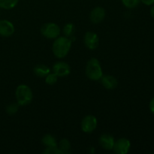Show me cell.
I'll return each mask as SVG.
<instances>
[{
	"label": "cell",
	"instance_id": "obj_19",
	"mask_svg": "<svg viewBox=\"0 0 154 154\" xmlns=\"http://www.w3.org/2000/svg\"><path fill=\"white\" fill-rule=\"evenodd\" d=\"M58 78L59 77L57 76L54 72H53V73H51V72H50V73L45 77V82H46V84H48V85H54V84H55L57 82Z\"/></svg>",
	"mask_w": 154,
	"mask_h": 154
},
{
	"label": "cell",
	"instance_id": "obj_1",
	"mask_svg": "<svg viewBox=\"0 0 154 154\" xmlns=\"http://www.w3.org/2000/svg\"><path fill=\"white\" fill-rule=\"evenodd\" d=\"M72 42L66 36H59L54 39L52 45L53 54L57 58L63 59L68 55L72 48Z\"/></svg>",
	"mask_w": 154,
	"mask_h": 154
},
{
	"label": "cell",
	"instance_id": "obj_5",
	"mask_svg": "<svg viewBox=\"0 0 154 154\" xmlns=\"http://www.w3.org/2000/svg\"><path fill=\"white\" fill-rule=\"evenodd\" d=\"M97 125V119L95 116L87 115L81 121V130L85 133H91L96 130Z\"/></svg>",
	"mask_w": 154,
	"mask_h": 154
},
{
	"label": "cell",
	"instance_id": "obj_12",
	"mask_svg": "<svg viewBox=\"0 0 154 154\" xmlns=\"http://www.w3.org/2000/svg\"><path fill=\"white\" fill-rule=\"evenodd\" d=\"M101 82L103 87L107 90H114L118 86V81L117 78L110 75H103L101 78Z\"/></svg>",
	"mask_w": 154,
	"mask_h": 154
},
{
	"label": "cell",
	"instance_id": "obj_18",
	"mask_svg": "<svg viewBox=\"0 0 154 154\" xmlns=\"http://www.w3.org/2000/svg\"><path fill=\"white\" fill-rule=\"evenodd\" d=\"M122 4L126 8L132 9L136 8L141 2V0H121Z\"/></svg>",
	"mask_w": 154,
	"mask_h": 154
},
{
	"label": "cell",
	"instance_id": "obj_4",
	"mask_svg": "<svg viewBox=\"0 0 154 154\" xmlns=\"http://www.w3.org/2000/svg\"><path fill=\"white\" fill-rule=\"evenodd\" d=\"M61 29L58 24L55 23H47L41 28V33L48 39H55L60 35Z\"/></svg>",
	"mask_w": 154,
	"mask_h": 154
},
{
	"label": "cell",
	"instance_id": "obj_23",
	"mask_svg": "<svg viewBox=\"0 0 154 154\" xmlns=\"http://www.w3.org/2000/svg\"><path fill=\"white\" fill-rule=\"evenodd\" d=\"M149 107H150V110L152 112V114H154V97L151 99V101H150Z\"/></svg>",
	"mask_w": 154,
	"mask_h": 154
},
{
	"label": "cell",
	"instance_id": "obj_24",
	"mask_svg": "<svg viewBox=\"0 0 154 154\" xmlns=\"http://www.w3.org/2000/svg\"><path fill=\"white\" fill-rule=\"evenodd\" d=\"M150 16H151L152 17H153L154 19V5L152 6V8H150Z\"/></svg>",
	"mask_w": 154,
	"mask_h": 154
},
{
	"label": "cell",
	"instance_id": "obj_16",
	"mask_svg": "<svg viewBox=\"0 0 154 154\" xmlns=\"http://www.w3.org/2000/svg\"><path fill=\"white\" fill-rule=\"evenodd\" d=\"M63 32L64 34V36L67 38H72L74 36V34L75 32V26L72 23H68L63 26Z\"/></svg>",
	"mask_w": 154,
	"mask_h": 154
},
{
	"label": "cell",
	"instance_id": "obj_15",
	"mask_svg": "<svg viewBox=\"0 0 154 154\" xmlns=\"http://www.w3.org/2000/svg\"><path fill=\"white\" fill-rule=\"evenodd\" d=\"M59 150H60V154H66L69 153L71 150V144L70 141L66 138H63L59 142L57 145Z\"/></svg>",
	"mask_w": 154,
	"mask_h": 154
},
{
	"label": "cell",
	"instance_id": "obj_21",
	"mask_svg": "<svg viewBox=\"0 0 154 154\" xmlns=\"http://www.w3.org/2000/svg\"><path fill=\"white\" fill-rule=\"evenodd\" d=\"M44 154H60L58 147H46L43 151Z\"/></svg>",
	"mask_w": 154,
	"mask_h": 154
},
{
	"label": "cell",
	"instance_id": "obj_11",
	"mask_svg": "<svg viewBox=\"0 0 154 154\" xmlns=\"http://www.w3.org/2000/svg\"><path fill=\"white\" fill-rule=\"evenodd\" d=\"M99 144L105 150H111L114 147L115 139L110 134H103L99 138Z\"/></svg>",
	"mask_w": 154,
	"mask_h": 154
},
{
	"label": "cell",
	"instance_id": "obj_22",
	"mask_svg": "<svg viewBox=\"0 0 154 154\" xmlns=\"http://www.w3.org/2000/svg\"><path fill=\"white\" fill-rule=\"evenodd\" d=\"M141 2L146 5H152L154 4V0H141Z\"/></svg>",
	"mask_w": 154,
	"mask_h": 154
},
{
	"label": "cell",
	"instance_id": "obj_3",
	"mask_svg": "<svg viewBox=\"0 0 154 154\" xmlns=\"http://www.w3.org/2000/svg\"><path fill=\"white\" fill-rule=\"evenodd\" d=\"M17 102L20 106H26L31 103L33 99V93L31 88L26 84L18 86L15 91Z\"/></svg>",
	"mask_w": 154,
	"mask_h": 154
},
{
	"label": "cell",
	"instance_id": "obj_6",
	"mask_svg": "<svg viewBox=\"0 0 154 154\" xmlns=\"http://www.w3.org/2000/svg\"><path fill=\"white\" fill-rule=\"evenodd\" d=\"M130 147V141L126 138H121L115 141L112 150L115 153L126 154L129 151Z\"/></svg>",
	"mask_w": 154,
	"mask_h": 154
},
{
	"label": "cell",
	"instance_id": "obj_17",
	"mask_svg": "<svg viewBox=\"0 0 154 154\" xmlns=\"http://www.w3.org/2000/svg\"><path fill=\"white\" fill-rule=\"evenodd\" d=\"M19 0H0V8L5 10H10L16 7Z\"/></svg>",
	"mask_w": 154,
	"mask_h": 154
},
{
	"label": "cell",
	"instance_id": "obj_14",
	"mask_svg": "<svg viewBox=\"0 0 154 154\" xmlns=\"http://www.w3.org/2000/svg\"><path fill=\"white\" fill-rule=\"evenodd\" d=\"M42 142L44 144V146H45V147H57V145H58L57 140L54 138V136H53L52 135H50V134L44 135L43 138H42Z\"/></svg>",
	"mask_w": 154,
	"mask_h": 154
},
{
	"label": "cell",
	"instance_id": "obj_20",
	"mask_svg": "<svg viewBox=\"0 0 154 154\" xmlns=\"http://www.w3.org/2000/svg\"><path fill=\"white\" fill-rule=\"evenodd\" d=\"M19 104L17 102L16 103H11L10 105H8L6 108V113L9 115H14V114H16L18 111V109H19Z\"/></svg>",
	"mask_w": 154,
	"mask_h": 154
},
{
	"label": "cell",
	"instance_id": "obj_7",
	"mask_svg": "<svg viewBox=\"0 0 154 154\" xmlns=\"http://www.w3.org/2000/svg\"><path fill=\"white\" fill-rule=\"evenodd\" d=\"M85 46L90 50H95L99 45V38L94 32H87L84 35Z\"/></svg>",
	"mask_w": 154,
	"mask_h": 154
},
{
	"label": "cell",
	"instance_id": "obj_9",
	"mask_svg": "<svg viewBox=\"0 0 154 154\" xmlns=\"http://www.w3.org/2000/svg\"><path fill=\"white\" fill-rule=\"evenodd\" d=\"M53 72L60 77L68 76L71 73V67L67 63L65 62H57L53 66Z\"/></svg>",
	"mask_w": 154,
	"mask_h": 154
},
{
	"label": "cell",
	"instance_id": "obj_10",
	"mask_svg": "<svg viewBox=\"0 0 154 154\" xmlns=\"http://www.w3.org/2000/svg\"><path fill=\"white\" fill-rule=\"evenodd\" d=\"M14 26L8 20H0V35L10 37L14 33Z\"/></svg>",
	"mask_w": 154,
	"mask_h": 154
},
{
	"label": "cell",
	"instance_id": "obj_13",
	"mask_svg": "<svg viewBox=\"0 0 154 154\" xmlns=\"http://www.w3.org/2000/svg\"><path fill=\"white\" fill-rule=\"evenodd\" d=\"M33 72L38 78H45L51 72V69L46 65L38 64L35 66Z\"/></svg>",
	"mask_w": 154,
	"mask_h": 154
},
{
	"label": "cell",
	"instance_id": "obj_8",
	"mask_svg": "<svg viewBox=\"0 0 154 154\" xmlns=\"http://www.w3.org/2000/svg\"><path fill=\"white\" fill-rule=\"evenodd\" d=\"M106 15V11L105 8L101 6H97L94 8L91 11L90 14V19L91 22L94 24L100 23L101 22L104 20Z\"/></svg>",
	"mask_w": 154,
	"mask_h": 154
},
{
	"label": "cell",
	"instance_id": "obj_2",
	"mask_svg": "<svg viewBox=\"0 0 154 154\" xmlns=\"http://www.w3.org/2000/svg\"><path fill=\"white\" fill-rule=\"evenodd\" d=\"M86 75L92 81H100L103 76L102 66L98 59L93 57L88 60L86 66Z\"/></svg>",
	"mask_w": 154,
	"mask_h": 154
}]
</instances>
